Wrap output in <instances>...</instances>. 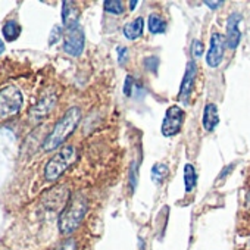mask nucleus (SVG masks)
I'll list each match as a JSON object with an SVG mask.
<instances>
[{
    "label": "nucleus",
    "instance_id": "nucleus-1",
    "mask_svg": "<svg viewBox=\"0 0 250 250\" xmlns=\"http://www.w3.org/2000/svg\"><path fill=\"white\" fill-rule=\"evenodd\" d=\"M81 119V110L80 107L74 106L66 110V113L58 121V124L53 127L52 133L46 137L43 143L44 152H52L58 149L77 128V125Z\"/></svg>",
    "mask_w": 250,
    "mask_h": 250
},
{
    "label": "nucleus",
    "instance_id": "nucleus-2",
    "mask_svg": "<svg viewBox=\"0 0 250 250\" xmlns=\"http://www.w3.org/2000/svg\"><path fill=\"white\" fill-rule=\"evenodd\" d=\"M87 208H88V202L85 196L83 194L71 196V199L68 200L59 216V231L62 234L74 232L80 227L81 221L84 219Z\"/></svg>",
    "mask_w": 250,
    "mask_h": 250
},
{
    "label": "nucleus",
    "instance_id": "nucleus-3",
    "mask_svg": "<svg viewBox=\"0 0 250 250\" xmlns=\"http://www.w3.org/2000/svg\"><path fill=\"white\" fill-rule=\"evenodd\" d=\"M77 159V150L74 146L62 147L46 165L44 178L47 181H56Z\"/></svg>",
    "mask_w": 250,
    "mask_h": 250
},
{
    "label": "nucleus",
    "instance_id": "nucleus-4",
    "mask_svg": "<svg viewBox=\"0 0 250 250\" xmlns=\"http://www.w3.org/2000/svg\"><path fill=\"white\" fill-rule=\"evenodd\" d=\"M22 106V93L15 85H6L0 90V119H6L20 112Z\"/></svg>",
    "mask_w": 250,
    "mask_h": 250
},
{
    "label": "nucleus",
    "instance_id": "nucleus-5",
    "mask_svg": "<svg viewBox=\"0 0 250 250\" xmlns=\"http://www.w3.org/2000/svg\"><path fill=\"white\" fill-rule=\"evenodd\" d=\"M184 124V110L178 104H172L167 109L162 121V134L165 137H174L181 131Z\"/></svg>",
    "mask_w": 250,
    "mask_h": 250
},
{
    "label": "nucleus",
    "instance_id": "nucleus-6",
    "mask_svg": "<svg viewBox=\"0 0 250 250\" xmlns=\"http://www.w3.org/2000/svg\"><path fill=\"white\" fill-rule=\"evenodd\" d=\"M84 43H85V37H84V31L80 25L66 30L63 49L68 55L80 56L84 50Z\"/></svg>",
    "mask_w": 250,
    "mask_h": 250
},
{
    "label": "nucleus",
    "instance_id": "nucleus-7",
    "mask_svg": "<svg viewBox=\"0 0 250 250\" xmlns=\"http://www.w3.org/2000/svg\"><path fill=\"white\" fill-rule=\"evenodd\" d=\"M224 47H225V39L219 34L215 33L210 37V44H209V50L206 55V62L209 66L216 68L224 58Z\"/></svg>",
    "mask_w": 250,
    "mask_h": 250
},
{
    "label": "nucleus",
    "instance_id": "nucleus-8",
    "mask_svg": "<svg viewBox=\"0 0 250 250\" xmlns=\"http://www.w3.org/2000/svg\"><path fill=\"white\" fill-rule=\"evenodd\" d=\"M240 24H241V15L234 12L227 20V34H225V43L229 49H235L240 43Z\"/></svg>",
    "mask_w": 250,
    "mask_h": 250
},
{
    "label": "nucleus",
    "instance_id": "nucleus-9",
    "mask_svg": "<svg viewBox=\"0 0 250 250\" xmlns=\"http://www.w3.org/2000/svg\"><path fill=\"white\" fill-rule=\"evenodd\" d=\"M196 72H197V68H196V62L194 61H190L187 63V68H186V72H184V77H183V81H181V87H180V93H178V97L181 100H187L193 91V87H194V81H196ZM187 103V102H186Z\"/></svg>",
    "mask_w": 250,
    "mask_h": 250
},
{
    "label": "nucleus",
    "instance_id": "nucleus-10",
    "mask_svg": "<svg viewBox=\"0 0 250 250\" xmlns=\"http://www.w3.org/2000/svg\"><path fill=\"white\" fill-rule=\"evenodd\" d=\"M55 103H56V96H55V94H49V96L43 97V99L30 110V118H31L34 122L42 121L44 116L49 115V112L52 110V107L55 106Z\"/></svg>",
    "mask_w": 250,
    "mask_h": 250
},
{
    "label": "nucleus",
    "instance_id": "nucleus-11",
    "mask_svg": "<svg viewBox=\"0 0 250 250\" xmlns=\"http://www.w3.org/2000/svg\"><path fill=\"white\" fill-rule=\"evenodd\" d=\"M80 11L74 2H62V22L66 30L78 25Z\"/></svg>",
    "mask_w": 250,
    "mask_h": 250
},
{
    "label": "nucleus",
    "instance_id": "nucleus-12",
    "mask_svg": "<svg viewBox=\"0 0 250 250\" xmlns=\"http://www.w3.org/2000/svg\"><path fill=\"white\" fill-rule=\"evenodd\" d=\"M203 128L206 131H213L216 128V125L219 122V115H218V107L213 103H208L203 110Z\"/></svg>",
    "mask_w": 250,
    "mask_h": 250
},
{
    "label": "nucleus",
    "instance_id": "nucleus-13",
    "mask_svg": "<svg viewBox=\"0 0 250 250\" xmlns=\"http://www.w3.org/2000/svg\"><path fill=\"white\" fill-rule=\"evenodd\" d=\"M143 30H145V20L142 17H139V18L133 20L131 22L125 24L124 36L127 37L128 40H136L143 34Z\"/></svg>",
    "mask_w": 250,
    "mask_h": 250
},
{
    "label": "nucleus",
    "instance_id": "nucleus-14",
    "mask_svg": "<svg viewBox=\"0 0 250 250\" xmlns=\"http://www.w3.org/2000/svg\"><path fill=\"white\" fill-rule=\"evenodd\" d=\"M3 37L8 40V42H15L20 36H21V25L17 22V21H8L5 25H3Z\"/></svg>",
    "mask_w": 250,
    "mask_h": 250
},
{
    "label": "nucleus",
    "instance_id": "nucleus-15",
    "mask_svg": "<svg viewBox=\"0 0 250 250\" xmlns=\"http://www.w3.org/2000/svg\"><path fill=\"white\" fill-rule=\"evenodd\" d=\"M184 184H186V191L191 193L197 184V174L194 171V167L187 164L184 167Z\"/></svg>",
    "mask_w": 250,
    "mask_h": 250
},
{
    "label": "nucleus",
    "instance_id": "nucleus-16",
    "mask_svg": "<svg viewBox=\"0 0 250 250\" xmlns=\"http://www.w3.org/2000/svg\"><path fill=\"white\" fill-rule=\"evenodd\" d=\"M149 30L152 34H164L167 31V22L162 17L152 14L149 17Z\"/></svg>",
    "mask_w": 250,
    "mask_h": 250
},
{
    "label": "nucleus",
    "instance_id": "nucleus-17",
    "mask_svg": "<svg viewBox=\"0 0 250 250\" xmlns=\"http://www.w3.org/2000/svg\"><path fill=\"white\" fill-rule=\"evenodd\" d=\"M167 175H168V167L165 164L153 165V168H152V180L156 184H162L164 180L167 178Z\"/></svg>",
    "mask_w": 250,
    "mask_h": 250
},
{
    "label": "nucleus",
    "instance_id": "nucleus-18",
    "mask_svg": "<svg viewBox=\"0 0 250 250\" xmlns=\"http://www.w3.org/2000/svg\"><path fill=\"white\" fill-rule=\"evenodd\" d=\"M103 6H104L106 12L113 14V15H121L124 11L122 2H118V0H106V2L103 3Z\"/></svg>",
    "mask_w": 250,
    "mask_h": 250
},
{
    "label": "nucleus",
    "instance_id": "nucleus-19",
    "mask_svg": "<svg viewBox=\"0 0 250 250\" xmlns=\"http://www.w3.org/2000/svg\"><path fill=\"white\" fill-rule=\"evenodd\" d=\"M137 183H139V162L134 161L131 164V171H130V186L133 190L137 187Z\"/></svg>",
    "mask_w": 250,
    "mask_h": 250
},
{
    "label": "nucleus",
    "instance_id": "nucleus-20",
    "mask_svg": "<svg viewBox=\"0 0 250 250\" xmlns=\"http://www.w3.org/2000/svg\"><path fill=\"white\" fill-rule=\"evenodd\" d=\"M158 65H159V59H158L156 56H149V58L145 59V66H146V69H149V71H152V72H156Z\"/></svg>",
    "mask_w": 250,
    "mask_h": 250
},
{
    "label": "nucleus",
    "instance_id": "nucleus-21",
    "mask_svg": "<svg viewBox=\"0 0 250 250\" xmlns=\"http://www.w3.org/2000/svg\"><path fill=\"white\" fill-rule=\"evenodd\" d=\"M203 43L202 42H199V40H194L193 42V44H191V52H193V55H194V58H200L202 55H203Z\"/></svg>",
    "mask_w": 250,
    "mask_h": 250
},
{
    "label": "nucleus",
    "instance_id": "nucleus-22",
    "mask_svg": "<svg viewBox=\"0 0 250 250\" xmlns=\"http://www.w3.org/2000/svg\"><path fill=\"white\" fill-rule=\"evenodd\" d=\"M128 61V49L127 47H118V62L124 65Z\"/></svg>",
    "mask_w": 250,
    "mask_h": 250
},
{
    "label": "nucleus",
    "instance_id": "nucleus-23",
    "mask_svg": "<svg viewBox=\"0 0 250 250\" xmlns=\"http://www.w3.org/2000/svg\"><path fill=\"white\" fill-rule=\"evenodd\" d=\"M58 250H77V243H75V240L69 238L65 243H62V246Z\"/></svg>",
    "mask_w": 250,
    "mask_h": 250
},
{
    "label": "nucleus",
    "instance_id": "nucleus-24",
    "mask_svg": "<svg viewBox=\"0 0 250 250\" xmlns=\"http://www.w3.org/2000/svg\"><path fill=\"white\" fill-rule=\"evenodd\" d=\"M124 93H125V96H131V93H133V77H127V80H125Z\"/></svg>",
    "mask_w": 250,
    "mask_h": 250
},
{
    "label": "nucleus",
    "instance_id": "nucleus-25",
    "mask_svg": "<svg viewBox=\"0 0 250 250\" xmlns=\"http://www.w3.org/2000/svg\"><path fill=\"white\" fill-rule=\"evenodd\" d=\"M205 5L209 6L210 9H218L219 6L224 5V2H209V0H205Z\"/></svg>",
    "mask_w": 250,
    "mask_h": 250
},
{
    "label": "nucleus",
    "instance_id": "nucleus-26",
    "mask_svg": "<svg viewBox=\"0 0 250 250\" xmlns=\"http://www.w3.org/2000/svg\"><path fill=\"white\" fill-rule=\"evenodd\" d=\"M246 208L250 210V190H249L247 194H246Z\"/></svg>",
    "mask_w": 250,
    "mask_h": 250
},
{
    "label": "nucleus",
    "instance_id": "nucleus-27",
    "mask_svg": "<svg viewBox=\"0 0 250 250\" xmlns=\"http://www.w3.org/2000/svg\"><path fill=\"white\" fill-rule=\"evenodd\" d=\"M3 52H5V43L0 40V55H2Z\"/></svg>",
    "mask_w": 250,
    "mask_h": 250
},
{
    "label": "nucleus",
    "instance_id": "nucleus-28",
    "mask_svg": "<svg viewBox=\"0 0 250 250\" xmlns=\"http://www.w3.org/2000/svg\"><path fill=\"white\" fill-rule=\"evenodd\" d=\"M136 5H137L136 0H133V2H130V11H134V9H136V8H134Z\"/></svg>",
    "mask_w": 250,
    "mask_h": 250
}]
</instances>
